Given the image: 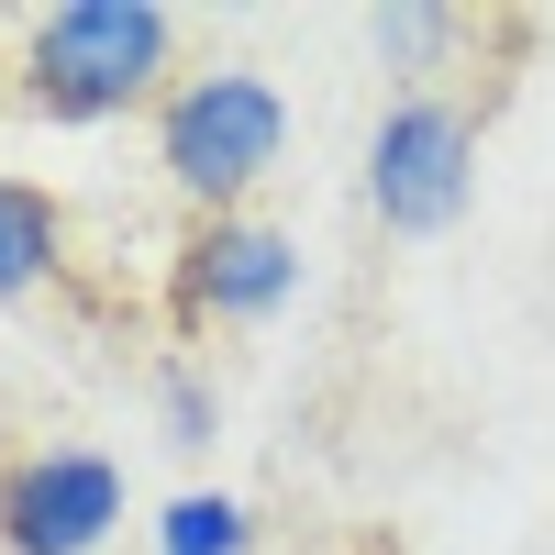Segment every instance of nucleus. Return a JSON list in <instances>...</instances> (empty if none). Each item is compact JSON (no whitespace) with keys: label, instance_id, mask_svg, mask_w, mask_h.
<instances>
[{"label":"nucleus","instance_id":"1","mask_svg":"<svg viewBox=\"0 0 555 555\" xmlns=\"http://www.w3.org/2000/svg\"><path fill=\"white\" fill-rule=\"evenodd\" d=\"M167 56H178V12H156V0H56L23 44V101L44 122H122L167 101Z\"/></svg>","mask_w":555,"mask_h":555},{"label":"nucleus","instance_id":"2","mask_svg":"<svg viewBox=\"0 0 555 555\" xmlns=\"http://www.w3.org/2000/svg\"><path fill=\"white\" fill-rule=\"evenodd\" d=\"M278 156H289V101H278L256 67L178 78L167 101H156V167H167V190H178V201H201V222H211V211H234Z\"/></svg>","mask_w":555,"mask_h":555},{"label":"nucleus","instance_id":"3","mask_svg":"<svg viewBox=\"0 0 555 555\" xmlns=\"http://www.w3.org/2000/svg\"><path fill=\"white\" fill-rule=\"evenodd\" d=\"M478 201V112L444 101V89H400L366 133V211L389 234H455Z\"/></svg>","mask_w":555,"mask_h":555},{"label":"nucleus","instance_id":"4","mask_svg":"<svg viewBox=\"0 0 555 555\" xmlns=\"http://www.w3.org/2000/svg\"><path fill=\"white\" fill-rule=\"evenodd\" d=\"M300 300V245L278 222H245V211H211L190 245H178V278H167V311L178 334L201 322H278Z\"/></svg>","mask_w":555,"mask_h":555},{"label":"nucleus","instance_id":"5","mask_svg":"<svg viewBox=\"0 0 555 555\" xmlns=\"http://www.w3.org/2000/svg\"><path fill=\"white\" fill-rule=\"evenodd\" d=\"M122 522V467L101 444H34L0 467V555H89Z\"/></svg>","mask_w":555,"mask_h":555},{"label":"nucleus","instance_id":"6","mask_svg":"<svg viewBox=\"0 0 555 555\" xmlns=\"http://www.w3.org/2000/svg\"><path fill=\"white\" fill-rule=\"evenodd\" d=\"M67 267V211L34 178H0V300H34Z\"/></svg>","mask_w":555,"mask_h":555},{"label":"nucleus","instance_id":"7","mask_svg":"<svg viewBox=\"0 0 555 555\" xmlns=\"http://www.w3.org/2000/svg\"><path fill=\"white\" fill-rule=\"evenodd\" d=\"M455 34H467V12H434V0H389V12H366V44H378L389 78H423Z\"/></svg>","mask_w":555,"mask_h":555},{"label":"nucleus","instance_id":"8","mask_svg":"<svg viewBox=\"0 0 555 555\" xmlns=\"http://www.w3.org/2000/svg\"><path fill=\"white\" fill-rule=\"evenodd\" d=\"M167 555H245L256 522H245V500H222V489H190V500H167V522H156Z\"/></svg>","mask_w":555,"mask_h":555},{"label":"nucleus","instance_id":"9","mask_svg":"<svg viewBox=\"0 0 555 555\" xmlns=\"http://www.w3.org/2000/svg\"><path fill=\"white\" fill-rule=\"evenodd\" d=\"M156 411H167V444H178V455H201V444L222 434V400L190 378V366H167V378H156Z\"/></svg>","mask_w":555,"mask_h":555}]
</instances>
